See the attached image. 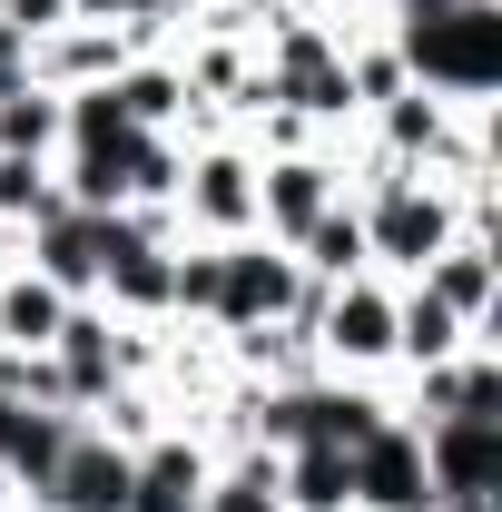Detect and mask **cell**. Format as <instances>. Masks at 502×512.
<instances>
[{
  "label": "cell",
  "instance_id": "7a4b0ae2",
  "mask_svg": "<svg viewBox=\"0 0 502 512\" xmlns=\"http://www.w3.org/2000/svg\"><path fill=\"white\" fill-rule=\"evenodd\" d=\"M178 237H197V247L256 237V158H247V138H197V148H188V178H178Z\"/></svg>",
  "mask_w": 502,
  "mask_h": 512
},
{
  "label": "cell",
  "instance_id": "5bb4252c",
  "mask_svg": "<svg viewBox=\"0 0 502 512\" xmlns=\"http://www.w3.org/2000/svg\"><path fill=\"white\" fill-rule=\"evenodd\" d=\"M197 512H286V493H276V453L266 444H237L207 463V493H197Z\"/></svg>",
  "mask_w": 502,
  "mask_h": 512
},
{
  "label": "cell",
  "instance_id": "ac0fdd59",
  "mask_svg": "<svg viewBox=\"0 0 502 512\" xmlns=\"http://www.w3.org/2000/svg\"><path fill=\"white\" fill-rule=\"evenodd\" d=\"M178 178H188V148H178V138H138V158H128V207H178Z\"/></svg>",
  "mask_w": 502,
  "mask_h": 512
},
{
  "label": "cell",
  "instance_id": "8992f818",
  "mask_svg": "<svg viewBox=\"0 0 502 512\" xmlns=\"http://www.w3.org/2000/svg\"><path fill=\"white\" fill-rule=\"evenodd\" d=\"M414 434H424L434 503H463V493H502V424H483V414H443V424H414Z\"/></svg>",
  "mask_w": 502,
  "mask_h": 512
},
{
  "label": "cell",
  "instance_id": "6da1fadb",
  "mask_svg": "<svg viewBox=\"0 0 502 512\" xmlns=\"http://www.w3.org/2000/svg\"><path fill=\"white\" fill-rule=\"evenodd\" d=\"M315 365L325 375H394V276H345L315 296Z\"/></svg>",
  "mask_w": 502,
  "mask_h": 512
},
{
  "label": "cell",
  "instance_id": "277c9868",
  "mask_svg": "<svg viewBox=\"0 0 502 512\" xmlns=\"http://www.w3.org/2000/svg\"><path fill=\"white\" fill-rule=\"evenodd\" d=\"M325 207H345V138L296 148V158H256V237L296 247Z\"/></svg>",
  "mask_w": 502,
  "mask_h": 512
},
{
  "label": "cell",
  "instance_id": "d6986e66",
  "mask_svg": "<svg viewBox=\"0 0 502 512\" xmlns=\"http://www.w3.org/2000/svg\"><path fill=\"white\" fill-rule=\"evenodd\" d=\"M10 89H30V40L0 20V99H10Z\"/></svg>",
  "mask_w": 502,
  "mask_h": 512
},
{
  "label": "cell",
  "instance_id": "2e32d148",
  "mask_svg": "<svg viewBox=\"0 0 502 512\" xmlns=\"http://www.w3.org/2000/svg\"><path fill=\"white\" fill-rule=\"evenodd\" d=\"M60 128H69V99L30 79L0 99V158H60Z\"/></svg>",
  "mask_w": 502,
  "mask_h": 512
},
{
  "label": "cell",
  "instance_id": "7c38bea8",
  "mask_svg": "<svg viewBox=\"0 0 502 512\" xmlns=\"http://www.w3.org/2000/svg\"><path fill=\"white\" fill-rule=\"evenodd\" d=\"M286 512H355V453L345 444H286L276 453Z\"/></svg>",
  "mask_w": 502,
  "mask_h": 512
},
{
  "label": "cell",
  "instance_id": "30bf717a",
  "mask_svg": "<svg viewBox=\"0 0 502 512\" xmlns=\"http://www.w3.org/2000/svg\"><path fill=\"white\" fill-rule=\"evenodd\" d=\"M424 296H443L463 325H493L502 316V237H453V247L414 276Z\"/></svg>",
  "mask_w": 502,
  "mask_h": 512
},
{
  "label": "cell",
  "instance_id": "52a82bcc",
  "mask_svg": "<svg viewBox=\"0 0 502 512\" xmlns=\"http://www.w3.org/2000/svg\"><path fill=\"white\" fill-rule=\"evenodd\" d=\"M355 512H443L414 424H384L375 444H355Z\"/></svg>",
  "mask_w": 502,
  "mask_h": 512
},
{
  "label": "cell",
  "instance_id": "44dd1931",
  "mask_svg": "<svg viewBox=\"0 0 502 512\" xmlns=\"http://www.w3.org/2000/svg\"><path fill=\"white\" fill-rule=\"evenodd\" d=\"M443 512H502V493H463V503H443Z\"/></svg>",
  "mask_w": 502,
  "mask_h": 512
},
{
  "label": "cell",
  "instance_id": "3957f363",
  "mask_svg": "<svg viewBox=\"0 0 502 512\" xmlns=\"http://www.w3.org/2000/svg\"><path fill=\"white\" fill-rule=\"evenodd\" d=\"M296 296H306V276H296V256L276 247V237H227V247H217L207 325H217V335H237V325H286Z\"/></svg>",
  "mask_w": 502,
  "mask_h": 512
},
{
  "label": "cell",
  "instance_id": "5b68a950",
  "mask_svg": "<svg viewBox=\"0 0 502 512\" xmlns=\"http://www.w3.org/2000/svg\"><path fill=\"white\" fill-rule=\"evenodd\" d=\"M128 473H138V453L109 444V434L79 414V434H69V453L50 463V483L30 493V512H128Z\"/></svg>",
  "mask_w": 502,
  "mask_h": 512
},
{
  "label": "cell",
  "instance_id": "4fadbf2b",
  "mask_svg": "<svg viewBox=\"0 0 502 512\" xmlns=\"http://www.w3.org/2000/svg\"><path fill=\"white\" fill-rule=\"evenodd\" d=\"M69 296L50 276H30V266H0V345H20V355H50V335H60Z\"/></svg>",
  "mask_w": 502,
  "mask_h": 512
},
{
  "label": "cell",
  "instance_id": "9c48e42d",
  "mask_svg": "<svg viewBox=\"0 0 502 512\" xmlns=\"http://www.w3.org/2000/svg\"><path fill=\"white\" fill-rule=\"evenodd\" d=\"M207 463H217V453L197 444L188 424H168L158 444H138V473H128V512H197V493H207Z\"/></svg>",
  "mask_w": 502,
  "mask_h": 512
},
{
  "label": "cell",
  "instance_id": "ffe728a7",
  "mask_svg": "<svg viewBox=\"0 0 502 512\" xmlns=\"http://www.w3.org/2000/svg\"><path fill=\"white\" fill-rule=\"evenodd\" d=\"M217 10H237V20L256 30V20H276V10H296V0H217Z\"/></svg>",
  "mask_w": 502,
  "mask_h": 512
},
{
  "label": "cell",
  "instance_id": "8fae6325",
  "mask_svg": "<svg viewBox=\"0 0 502 512\" xmlns=\"http://www.w3.org/2000/svg\"><path fill=\"white\" fill-rule=\"evenodd\" d=\"M493 325H502V316H493ZM473 335H483V325H463L443 296H424L414 276L394 286V375H414V365H453Z\"/></svg>",
  "mask_w": 502,
  "mask_h": 512
},
{
  "label": "cell",
  "instance_id": "ba28073f",
  "mask_svg": "<svg viewBox=\"0 0 502 512\" xmlns=\"http://www.w3.org/2000/svg\"><path fill=\"white\" fill-rule=\"evenodd\" d=\"M128 60H138V50H128L119 30H99V20H60L50 40H30V79L60 89V99H69V89H109Z\"/></svg>",
  "mask_w": 502,
  "mask_h": 512
},
{
  "label": "cell",
  "instance_id": "e0dca14e",
  "mask_svg": "<svg viewBox=\"0 0 502 512\" xmlns=\"http://www.w3.org/2000/svg\"><path fill=\"white\" fill-rule=\"evenodd\" d=\"M69 197H60V168L50 158H0V227H40V217H60Z\"/></svg>",
  "mask_w": 502,
  "mask_h": 512
},
{
  "label": "cell",
  "instance_id": "9a60e30c",
  "mask_svg": "<svg viewBox=\"0 0 502 512\" xmlns=\"http://www.w3.org/2000/svg\"><path fill=\"white\" fill-rule=\"evenodd\" d=\"M286 256H296L306 286H345V276H365V217H355V207H325Z\"/></svg>",
  "mask_w": 502,
  "mask_h": 512
}]
</instances>
